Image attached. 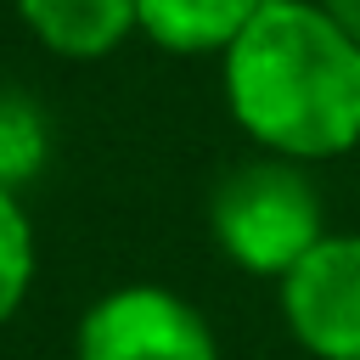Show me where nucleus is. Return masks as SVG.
I'll list each match as a JSON object with an SVG mask.
<instances>
[{"label": "nucleus", "mask_w": 360, "mask_h": 360, "mask_svg": "<svg viewBox=\"0 0 360 360\" xmlns=\"http://www.w3.org/2000/svg\"><path fill=\"white\" fill-rule=\"evenodd\" d=\"M219 96L270 158L309 169L360 152V39L315 0H264L219 56Z\"/></svg>", "instance_id": "1"}, {"label": "nucleus", "mask_w": 360, "mask_h": 360, "mask_svg": "<svg viewBox=\"0 0 360 360\" xmlns=\"http://www.w3.org/2000/svg\"><path fill=\"white\" fill-rule=\"evenodd\" d=\"M326 231V202L309 169L270 152L225 169L208 197V236L219 259L259 281H281Z\"/></svg>", "instance_id": "2"}, {"label": "nucleus", "mask_w": 360, "mask_h": 360, "mask_svg": "<svg viewBox=\"0 0 360 360\" xmlns=\"http://www.w3.org/2000/svg\"><path fill=\"white\" fill-rule=\"evenodd\" d=\"M73 360H219V338L186 292L163 281H118L84 304Z\"/></svg>", "instance_id": "3"}, {"label": "nucleus", "mask_w": 360, "mask_h": 360, "mask_svg": "<svg viewBox=\"0 0 360 360\" xmlns=\"http://www.w3.org/2000/svg\"><path fill=\"white\" fill-rule=\"evenodd\" d=\"M276 309L309 360H360V231H326L276 281Z\"/></svg>", "instance_id": "4"}, {"label": "nucleus", "mask_w": 360, "mask_h": 360, "mask_svg": "<svg viewBox=\"0 0 360 360\" xmlns=\"http://www.w3.org/2000/svg\"><path fill=\"white\" fill-rule=\"evenodd\" d=\"M22 28L62 62H101L135 39V0H11Z\"/></svg>", "instance_id": "5"}, {"label": "nucleus", "mask_w": 360, "mask_h": 360, "mask_svg": "<svg viewBox=\"0 0 360 360\" xmlns=\"http://www.w3.org/2000/svg\"><path fill=\"white\" fill-rule=\"evenodd\" d=\"M264 0H135V34L169 56H225Z\"/></svg>", "instance_id": "6"}, {"label": "nucleus", "mask_w": 360, "mask_h": 360, "mask_svg": "<svg viewBox=\"0 0 360 360\" xmlns=\"http://www.w3.org/2000/svg\"><path fill=\"white\" fill-rule=\"evenodd\" d=\"M56 152V129L51 112L39 107V96L28 90H0V191H22L45 174Z\"/></svg>", "instance_id": "7"}, {"label": "nucleus", "mask_w": 360, "mask_h": 360, "mask_svg": "<svg viewBox=\"0 0 360 360\" xmlns=\"http://www.w3.org/2000/svg\"><path fill=\"white\" fill-rule=\"evenodd\" d=\"M39 270V248H34V219L22 208V197L0 191V332L17 321V309L28 304Z\"/></svg>", "instance_id": "8"}, {"label": "nucleus", "mask_w": 360, "mask_h": 360, "mask_svg": "<svg viewBox=\"0 0 360 360\" xmlns=\"http://www.w3.org/2000/svg\"><path fill=\"white\" fill-rule=\"evenodd\" d=\"M315 6H321L343 34H354V39H360V0H315Z\"/></svg>", "instance_id": "9"}]
</instances>
